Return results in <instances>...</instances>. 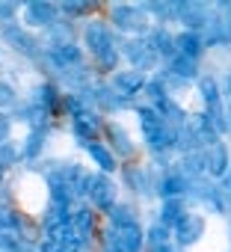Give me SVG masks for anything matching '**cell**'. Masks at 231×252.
Returning <instances> with one entry per match:
<instances>
[{"label":"cell","mask_w":231,"mask_h":252,"mask_svg":"<svg viewBox=\"0 0 231 252\" xmlns=\"http://www.w3.org/2000/svg\"><path fill=\"white\" fill-rule=\"evenodd\" d=\"M148 48H151L154 54H172V57H175V36H169L166 30H154V33L148 36Z\"/></svg>","instance_id":"cell-13"},{"label":"cell","mask_w":231,"mask_h":252,"mask_svg":"<svg viewBox=\"0 0 231 252\" xmlns=\"http://www.w3.org/2000/svg\"><path fill=\"white\" fill-rule=\"evenodd\" d=\"M12 101H15V92H12V86L0 83V107H9Z\"/></svg>","instance_id":"cell-26"},{"label":"cell","mask_w":231,"mask_h":252,"mask_svg":"<svg viewBox=\"0 0 231 252\" xmlns=\"http://www.w3.org/2000/svg\"><path fill=\"white\" fill-rule=\"evenodd\" d=\"M148 243H151V249H157V246H166V243H169V234H166V228H163V225L151 228V231H148Z\"/></svg>","instance_id":"cell-24"},{"label":"cell","mask_w":231,"mask_h":252,"mask_svg":"<svg viewBox=\"0 0 231 252\" xmlns=\"http://www.w3.org/2000/svg\"><path fill=\"white\" fill-rule=\"evenodd\" d=\"M113 21L122 30H145V18L137 6H113Z\"/></svg>","instance_id":"cell-5"},{"label":"cell","mask_w":231,"mask_h":252,"mask_svg":"<svg viewBox=\"0 0 231 252\" xmlns=\"http://www.w3.org/2000/svg\"><path fill=\"white\" fill-rule=\"evenodd\" d=\"M15 3H0V18H3V15H15Z\"/></svg>","instance_id":"cell-29"},{"label":"cell","mask_w":231,"mask_h":252,"mask_svg":"<svg viewBox=\"0 0 231 252\" xmlns=\"http://www.w3.org/2000/svg\"><path fill=\"white\" fill-rule=\"evenodd\" d=\"M24 15H27V24H33V27H48V24L57 21V6H54V3H30V6L24 9Z\"/></svg>","instance_id":"cell-6"},{"label":"cell","mask_w":231,"mask_h":252,"mask_svg":"<svg viewBox=\"0 0 231 252\" xmlns=\"http://www.w3.org/2000/svg\"><path fill=\"white\" fill-rule=\"evenodd\" d=\"M3 175H6V166H0V184H3Z\"/></svg>","instance_id":"cell-32"},{"label":"cell","mask_w":231,"mask_h":252,"mask_svg":"<svg viewBox=\"0 0 231 252\" xmlns=\"http://www.w3.org/2000/svg\"><path fill=\"white\" fill-rule=\"evenodd\" d=\"M89 196L92 202L101 208V211H110L116 205V184L107 178V175H95L92 178V187H89Z\"/></svg>","instance_id":"cell-2"},{"label":"cell","mask_w":231,"mask_h":252,"mask_svg":"<svg viewBox=\"0 0 231 252\" xmlns=\"http://www.w3.org/2000/svg\"><path fill=\"white\" fill-rule=\"evenodd\" d=\"M86 42H89V48L95 51V57L116 51V48H113V36H110L107 24H89V27H86Z\"/></svg>","instance_id":"cell-3"},{"label":"cell","mask_w":231,"mask_h":252,"mask_svg":"<svg viewBox=\"0 0 231 252\" xmlns=\"http://www.w3.org/2000/svg\"><path fill=\"white\" fill-rule=\"evenodd\" d=\"M74 134L80 140H86L89 146L95 143V137H98V122L92 119V113H83V110L74 113Z\"/></svg>","instance_id":"cell-10"},{"label":"cell","mask_w":231,"mask_h":252,"mask_svg":"<svg viewBox=\"0 0 231 252\" xmlns=\"http://www.w3.org/2000/svg\"><path fill=\"white\" fill-rule=\"evenodd\" d=\"M71 228H74V234H92L95 231V214L92 211H74V217H71V222H68Z\"/></svg>","instance_id":"cell-17"},{"label":"cell","mask_w":231,"mask_h":252,"mask_svg":"<svg viewBox=\"0 0 231 252\" xmlns=\"http://www.w3.org/2000/svg\"><path fill=\"white\" fill-rule=\"evenodd\" d=\"M98 65H104V68H113V65H116V51H110V54H101V57H98Z\"/></svg>","instance_id":"cell-28"},{"label":"cell","mask_w":231,"mask_h":252,"mask_svg":"<svg viewBox=\"0 0 231 252\" xmlns=\"http://www.w3.org/2000/svg\"><path fill=\"white\" fill-rule=\"evenodd\" d=\"M18 214L9 208V205H0V228H6V231H12V228H18Z\"/></svg>","instance_id":"cell-22"},{"label":"cell","mask_w":231,"mask_h":252,"mask_svg":"<svg viewBox=\"0 0 231 252\" xmlns=\"http://www.w3.org/2000/svg\"><path fill=\"white\" fill-rule=\"evenodd\" d=\"M228 92H231V80H228Z\"/></svg>","instance_id":"cell-34"},{"label":"cell","mask_w":231,"mask_h":252,"mask_svg":"<svg viewBox=\"0 0 231 252\" xmlns=\"http://www.w3.org/2000/svg\"><path fill=\"white\" fill-rule=\"evenodd\" d=\"M39 149H42V131H36V134L30 137V143L24 146V155L33 158V155H39Z\"/></svg>","instance_id":"cell-25"},{"label":"cell","mask_w":231,"mask_h":252,"mask_svg":"<svg viewBox=\"0 0 231 252\" xmlns=\"http://www.w3.org/2000/svg\"><path fill=\"white\" fill-rule=\"evenodd\" d=\"M6 36L15 42V48H18V51H27V54H33V51H36V48H33V45H36V42H33V36H27V33H21V30H6Z\"/></svg>","instance_id":"cell-21"},{"label":"cell","mask_w":231,"mask_h":252,"mask_svg":"<svg viewBox=\"0 0 231 252\" xmlns=\"http://www.w3.org/2000/svg\"><path fill=\"white\" fill-rule=\"evenodd\" d=\"M62 9H65V12H71V15H86L92 6H89V3H62Z\"/></svg>","instance_id":"cell-27"},{"label":"cell","mask_w":231,"mask_h":252,"mask_svg":"<svg viewBox=\"0 0 231 252\" xmlns=\"http://www.w3.org/2000/svg\"><path fill=\"white\" fill-rule=\"evenodd\" d=\"M143 86H145V80H143L140 71H119L116 74V89L122 95H137Z\"/></svg>","instance_id":"cell-11"},{"label":"cell","mask_w":231,"mask_h":252,"mask_svg":"<svg viewBox=\"0 0 231 252\" xmlns=\"http://www.w3.org/2000/svg\"><path fill=\"white\" fill-rule=\"evenodd\" d=\"M143 228L137 225V222H131V225H122V228H116V234H113V246L119 249V252H140L143 249Z\"/></svg>","instance_id":"cell-1"},{"label":"cell","mask_w":231,"mask_h":252,"mask_svg":"<svg viewBox=\"0 0 231 252\" xmlns=\"http://www.w3.org/2000/svg\"><path fill=\"white\" fill-rule=\"evenodd\" d=\"M172 71L178 74V77H193L196 74V60H187V57H172Z\"/></svg>","instance_id":"cell-19"},{"label":"cell","mask_w":231,"mask_h":252,"mask_svg":"<svg viewBox=\"0 0 231 252\" xmlns=\"http://www.w3.org/2000/svg\"><path fill=\"white\" fill-rule=\"evenodd\" d=\"M110 220L116 222V228L131 225V222H134V208H131V205H113V208H110Z\"/></svg>","instance_id":"cell-18"},{"label":"cell","mask_w":231,"mask_h":252,"mask_svg":"<svg viewBox=\"0 0 231 252\" xmlns=\"http://www.w3.org/2000/svg\"><path fill=\"white\" fill-rule=\"evenodd\" d=\"M83 60V54H80V48L77 45H57L54 48V63H59V65H77Z\"/></svg>","instance_id":"cell-15"},{"label":"cell","mask_w":231,"mask_h":252,"mask_svg":"<svg viewBox=\"0 0 231 252\" xmlns=\"http://www.w3.org/2000/svg\"><path fill=\"white\" fill-rule=\"evenodd\" d=\"M175 12L181 15V21L190 27V33H196L202 24H204V15H202V6H193V3H178Z\"/></svg>","instance_id":"cell-12"},{"label":"cell","mask_w":231,"mask_h":252,"mask_svg":"<svg viewBox=\"0 0 231 252\" xmlns=\"http://www.w3.org/2000/svg\"><path fill=\"white\" fill-rule=\"evenodd\" d=\"M89 155L95 158V163H98L104 172H113V169H116V155H113L107 146H101V143H92V146H89Z\"/></svg>","instance_id":"cell-16"},{"label":"cell","mask_w":231,"mask_h":252,"mask_svg":"<svg viewBox=\"0 0 231 252\" xmlns=\"http://www.w3.org/2000/svg\"><path fill=\"white\" fill-rule=\"evenodd\" d=\"M125 54H128V60H131L137 68H151L154 60H157V54L148 48V42H128Z\"/></svg>","instance_id":"cell-7"},{"label":"cell","mask_w":231,"mask_h":252,"mask_svg":"<svg viewBox=\"0 0 231 252\" xmlns=\"http://www.w3.org/2000/svg\"><path fill=\"white\" fill-rule=\"evenodd\" d=\"M187 217V211H184V202L181 199H166V205H163V214H160V220H163V225H178L181 220Z\"/></svg>","instance_id":"cell-14"},{"label":"cell","mask_w":231,"mask_h":252,"mask_svg":"<svg viewBox=\"0 0 231 252\" xmlns=\"http://www.w3.org/2000/svg\"><path fill=\"white\" fill-rule=\"evenodd\" d=\"M202 36L199 33H181V36H175V54L178 57H187V60H196L199 54H202Z\"/></svg>","instance_id":"cell-9"},{"label":"cell","mask_w":231,"mask_h":252,"mask_svg":"<svg viewBox=\"0 0 231 252\" xmlns=\"http://www.w3.org/2000/svg\"><path fill=\"white\" fill-rule=\"evenodd\" d=\"M202 231H204V222H202V217H193V214H187V217L175 225V237H178L181 246L196 243V240L202 237Z\"/></svg>","instance_id":"cell-4"},{"label":"cell","mask_w":231,"mask_h":252,"mask_svg":"<svg viewBox=\"0 0 231 252\" xmlns=\"http://www.w3.org/2000/svg\"><path fill=\"white\" fill-rule=\"evenodd\" d=\"M151 252H175V249H172V246L166 243V246H157V249H151Z\"/></svg>","instance_id":"cell-31"},{"label":"cell","mask_w":231,"mask_h":252,"mask_svg":"<svg viewBox=\"0 0 231 252\" xmlns=\"http://www.w3.org/2000/svg\"><path fill=\"white\" fill-rule=\"evenodd\" d=\"M107 252H119V249H116V246H110V249H107Z\"/></svg>","instance_id":"cell-33"},{"label":"cell","mask_w":231,"mask_h":252,"mask_svg":"<svg viewBox=\"0 0 231 252\" xmlns=\"http://www.w3.org/2000/svg\"><path fill=\"white\" fill-rule=\"evenodd\" d=\"M184 187H187V181H184L181 175H166V178H163V193H166L169 199H178V193H184Z\"/></svg>","instance_id":"cell-20"},{"label":"cell","mask_w":231,"mask_h":252,"mask_svg":"<svg viewBox=\"0 0 231 252\" xmlns=\"http://www.w3.org/2000/svg\"><path fill=\"white\" fill-rule=\"evenodd\" d=\"M204 169L210 175H225V169H228V152H225L222 143H213L204 152Z\"/></svg>","instance_id":"cell-8"},{"label":"cell","mask_w":231,"mask_h":252,"mask_svg":"<svg viewBox=\"0 0 231 252\" xmlns=\"http://www.w3.org/2000/svg\"><path fill=\"white\" fill-rule=\"evenodd\" d=\"M6 134H9V122H6L3 116H0V143L6 140Z\"/></svg>","instance_id":"cell-30"},{"label":"cell","mask_w":231,"mask_h":252,"mask_svg":"<svg viewBox=\"0 0 231 252\" xmlns=\"http://www.w3.org/2000/svg\"><path fill=\"white\" fill-rule=\"evenodd\" d=\"M107 134L113 137V143L116 146H119L125 155H131V146H128V137H125V131H119V128H116V125H110V128H107Z\"/></svg>","instance_id":"cell-23"}]
</instances>
